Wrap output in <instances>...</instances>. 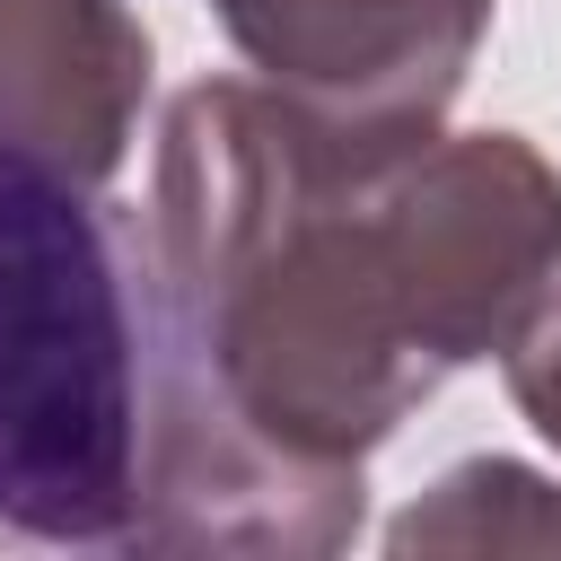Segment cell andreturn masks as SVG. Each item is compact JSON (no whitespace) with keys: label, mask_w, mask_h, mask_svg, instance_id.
Masks as SVG:
<instances>
[{"label":"cell","mask_w":561,"mask_h":561,"mask_svg":"<svg viewBox=\"0 0 561 561\" xmlns=\"http://www.w3.org/2000/svg\"><path fill=\"white\" fill-rule=\"evenodd\" d=\"M149 88V26L131 0H0V123L88 184L131 149Z\"/></svg>","instance_id":"obj_4"},{"label":"cell","mask_w":561,"mask_h":561,"mask_svg":"<svg viewBox=\"0 0 561 561\" xmlns=\"http://www.w3.org/2000/svg\"><path fill=\"white\" fill-rule=\"evenodd\" d=\"M158 552L359 526V456L500 351L561 263V175L517 131H359L202 79L158 131Z\"/></svg>","instance_id":"obj_1"},{"label":"cell","mask_w":561,"mask_h":561,"mask_svg":"<svg viewBox=\"0 0 561 561\" xmlns=\"http://www.w3.org/2000/svg\"><path fill=\"white\" fill-rule=\"evenodd\" d=\"M167 316L140 219L0 123V552H158Z\"/></svg>","instance_id":"obj_2"},{"label":"cell","mask_w":561,"mask_h":561,"mask_svg":"<svg viewBox=\"0 0 561 561\" xmlns=\"http://www.w3.org/2000/svg\"><path fill=\"white\" fill-rule=\"evenodd\" d=\"M394 552H508V543H561V508H552V482H535L526 465H508V456H473V465H456L421 508H403L394 517V535H386Z\"/></svg>","instance_id":"obj_5"},{"label":"cell","mask_w":561,"mask_h":561,"mask_svg":"<svg viewBox=\"0 0 561 561\" xmlns=\"http://www.w3.org/2000/svg\"><path fill=\"white\" fill-rule=\"evenodd\" d=\"M500 359H508V394L526 403V421L561 447V280L535 289V307L517 316V333L500 342Z\"/></svg>","instance_id":"obj_6"},{"label":"cell","mask_w":561,"mask_h":561,"mask_svg":"<svg viewBox=\"0 0 561 561\" xmlns=\"http://www.w3.org/2000/svg\"><path fill=\"white\" fill-rule=\"evenodd\" d=\"M228 44L298 105L359 131H438L491 0H210Z\"/></svg>","instance_id":"obj_3"}]
</instances>
